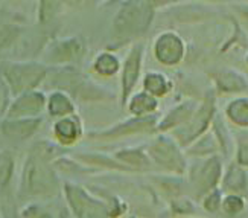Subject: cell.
Masks as SVG:
<instances>
[{"label": "cell", "mask_w": 248, "mask_h": 218, "mask_svg": "<svg viewBox=\"0 0 248 218\" xmlns=\"http://www.w3.org/2000/svg\"><path fill=\"white\" fill-rule=\"evenodd\" d=\"M18 214L21 218H53L41 204H37V203L25 204Z\"/></svg>", "instance_id": "obj_19"}, {"label": "cell", "mask_w": 248, "mask_h": 218, "mask_svg": "<svg viewBox=\"0 0 248 218\" xmlns=\"http://www.w3.org/2000/svg\"><path fill=\"white\" fill-rule=\"evenodd\" d=\"M212 2H232V0H212Z\"/></svg>", "instance_id": "obj_22"}, {"label": "cell", "mask_w": 248, "mask_h": 218, "mask_svg": "<svg viewBox=\"0 0 248 218\" xmlns=\"http://www.w3.org/2000/svg\"><path fill=\"white\" fill-rule=\"evenodd\" d=\"M16 176V154L9 148H0V191H5Z\"/></svg>", "instance_id": "obj_14"}, {"label": "cell", "mask_w": 248, "mask_h": 218, "mask_svg": "<svg viewBox=\"0 0 248 218\" xmlns=\"http://www.w3.org/2000/svg\"><path fill=\"white\" fill-rule=\"evenodd\" d=\"M201 2H212V0H201Z\"/></svg>", "instance_id": "obj_23"}, {"label": "cell", "mask_w": 248, "mask_h": 218, "mask_svg": "<svg viewBox=\"0 0 248 218\" xmlns=\"http://www.w3.org/2000/svg\"><path fill=\"white\" fill-rule=\"evenodd\" d=\"M169 83L166 81V78L163 75H160V73H149L146 75V78H145V87H146V90L149 92V95H153V96H161V95H165L168 92V85Z\"/></svg>", "instance_id": "obj_16"}, {"label": "cell", "mask_w": 248, "mask_h": 218, "mask_svg": "<svg viewBox=\"0 0 248 218\" xmlns=\"http://www.w3.org/2000/svg\"><path fill=\"white\" fill-rule=\"evenodd\" d=\"M46 100L47 95L40 89L11 98L5 117H41L46 112Z\"/></svg>", "instance_id": "obj_6"}, {"label": "cell", "mask_w": 248, "mask_h": 218, "mask_svg": "<svg viewBox=\"0 0 248 218\" xmlns=\"http://www.w3.org/2000/svg\"><path fill=\"white\" fill-rule=\"evenodd\" d=\"M121 2H122V0H121Z\"/></svg>", "instance_id": "obj_24"}, {"label": "cell", "mask_w": 248, "mask_h": 218, "mask_svg": "<svg viewBox=\"0 0 248 218\" xmlns=\"http://www.w3.org/2000/svg\"><path fill=\"white\" fill-rule=\"evenodd\" d=\"M9 92L6 90V87L3 85V83L0 81V121L5 117L8 105H9Z\"/></svg>", "instance_id": "obj_20"}, {"label": "cell", "mask_w": 248, "mask_h": 218, "mask_svg": "<svg viewBox=\"0 0 248 218\" xmlns=\"http://www.w3.org/2000/svg\"><path fill=\"white\" fill-rule=\"evenodd\" d=\"M26 26L16 21H0V55L13 49L25 35Z\"/></svg>", "instance_id": "obj_13"}, {"label": "cell", "mask_w": 248, "mask_h": 218, "mask_svg": "<svg viewBox=\"0 0 248 218\" xmlns=\"http://www.w3.org/2000/svg\"><path fill=\"white\" fill-rule=\"evenodd\" d=\"M66 9V0H37V25L46 28L55 23Z\"/></svg>", "instance_id": "obj_12"}, {"label": "cell", "mask_w": 248, "mask_h": 218, "mask_svg": "<svg viewBox=\"0 0 248 218\" xmlns=\"http://www.w3.org/2000/svg\"><path fill=\"white\" fill-rule=\"evenodd\" d=\"M46 113L53 119H60V117L75 115L73 98L62 90H52L50 93H47Z\"/></svg>", "instance_id": "obj_11"}, {"label": "cell", "mask_w": 248, "mask_h": 218, "mask_svg": "<svg viewBox=\"0 0 248 218\" xmlns=\"http://www.w3.org/2000/svg\"><path fill=\"white\" fill-rule=\"evenodd\" d=\"M145 53V45L143 43H136L129 50L128 57L124 63L122 67V98L124 101L128 100V95L133 92L134 85L137 84V80L140 76V69H142V60Z\"/></svg>", "instance_id": "obj_9"}, {"label": "cell", "mask_w": 248, "mask_h": 218, "mask_svg": "<svg viewBox=\"0 0 248 218\" xmlns=\"http://www.w3.org/2000/svg\"><path fill=\"white\" fill-rule=\"evenodd\" d=\"M85 52V43L79 35L69 37H52L43 46L40 55L41 60L49 67L72 66Z\"/></svg>", "instance_id": "obj_5"}, {"label": "cell", "mask_w": 248, "mask_h": 218, "mask_svg": "<svg viewBox=\"0 0 248 218\" xmlns=\"http://www.w3.org/2000/svg\"><path fill=\"white\" fill-rule=\"evenodd\" d=\"M154 55L166 66L178 64L186 55V43L177 32L165 31L158 34L154 40Z\"/></svg>", "instance_id": "obj_7"}, {"label": "cell", "mask_w": 248, "mask_h": 218, "mask_svg": "<svg viewBox=\"0 0 248 218\" xmlns=\"http://www.w3.org/2000/svg\"><path fill=\"white\" fill-rule=\"evenodd\" d=\"M129 107H131V110L134 113L143 115L146 112L154 110V108L157 107V101H155V98L153 95H149V93H140V95H137V96L133 98Z\"/></svg>", "instance_id": "obj_17"}, {"label": "cell", "mask_w": 248, "mask_h": 218, "mask_svg": "<svg viewBox=\"0 0 248 218\" xmlns=\"http://www.w3.org/2000/svg\"><path fill=\"white\" fill-rule=\"evenodd\" d=\"M52 132H53V137H55V140L60 145L64 147L73 145L82 136L81 117H78L77 115H70L66 117L55 119Z\"/></svg>", "instance_id": "obj_10"}, {"label": "cell", "mask_w": 248, "mask_h": 218, "mask_svg": "<svg viewBox=\"0 0 248 218\" xmlns=\"http://www.w3.org/2000/svg\"><path fill=\"white\" fill-rule=\"evenodd\" d=\"M43 125V117H3L0 133L11 142H25L34 136Z\"/></svg>", "instance_id": "obj_8"}, {"label": "cell", "mask_w": 248, "mask_h": 218, "mask_svg": "<svg viewBox=\"0 0 248 218\" xmlns=\"http://www.w3.org/2000/svg\"><path fill=\"white\" fill-rule=\"evenodd\" d=\"M99 0H66V9H85L94 6Z\"/></svg>", "instance_id": "obj_21"}, {"label": "cell", "mask_w": 248, "mask_h": 218, "mask_svg": "<svg viewBox=\"0 0 248 218\" xmlns=\"http://www.w3.org/2000/svg\"><path fill=\"white\" fill-rule=\"evenodd\" d=\"M183 0H122L111 21V46H121L145 35L157 11Z\"/></svg>", "instance_id": "obj_2"}, {"label": "cell", "mask_w": 248, "mask_h": 218, "mask_svg": "<svg viewBox=\"0 0 248 218\" xmlns=\"http://www.w3.org/2000/svg\"><path fill=\"white\" fill-rule=\"evenodd\" d=\"M119 66H121L119 58L110 50H105V52H101L99 55L94 58L92 67L96 73H99L102 76H111L119 70Z\"/></svg>", "instance_id": "obj_15"}, {"label": "cell", "mask_w": 248, "mask_h": 218, "mask_svg": "<svg viewBox=\"0 0 248 218\" xmlns=\"http://www.w3.org/2000/svg\"><path fill=\"white\" fill-rule=\"evenodd\" d=\"M53 145L47 140H38L32 145L25 157L20 171L17 195L20 200L47 199L58 191V179L50 160Z\"/></svg>", "instance_id": "obj_1"}, {"label": "cell", "mask_w": 248, "mask_h": 218, "mask_svg": "<svg viewBox=\"0 0 248 218\" xmlns=\"http://www.w3.org/2000/svg\"><path fill=\"white\" fill-rule=\"evenodd\" d=\"M47 73L49 66L40 60H0V81L6 87L11 98L37 90L45 84Z\"/></svg>", "instance_id": "obj_3"}, {"label": "cell", "mask_w": 248, "mask_h": 218, "mask_svg": "<svg viewBox=\"0 0 248 218\" xmlns=\"http://www.w3.org/2000/svg\"><path fill=\"white\" fill-rule=\"evenodd\" d=\"M46 85L55 90H62L69 93L72 98L81 101H99L105 100V90L98 87L94 83L89 81L87 76L82 75L73 66H61V67H49Z\"/></svg>", "instance_id": "obj_4"}, {"label": "cell", "mask_w": 248, "mask_h": 218, "mask_svg": "<svg viewBox=\"0 0 248 218\" xmlns=\"http://www.w3.org/2000/svg\"><path fill=\"white\" fill-rule=\"evenodd\" d=\"M229 116L234 122L248 124V100H238L229 105Z\"/></svg>", "instance_id": "obj_18"}]
</instances>
